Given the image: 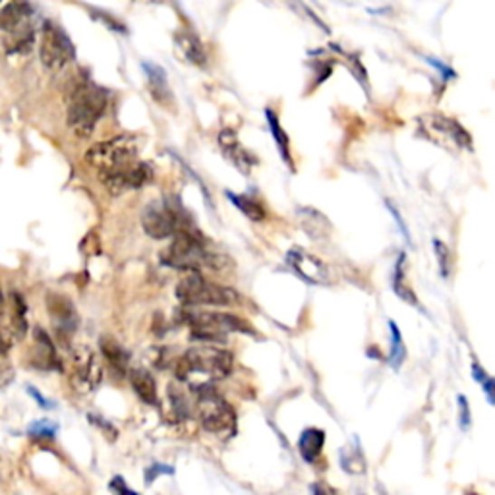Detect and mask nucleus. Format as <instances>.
Here are the masks:
<instances>
[{
  "label": "nucleus",
  "mask_w": 495,
  "mask_h": 495,
  "mask_svg": "<svg viewBox=\"0 0 495 495\" xmlns=\"http://www.w3.org/2000/svg\"><path fill=\"white\" fill-rule=\"evenodd\" d=\"M103 379V366L99 357L88 347H78L72 352V372L70 381L78 393H91Z\"/></svg>",
  "instance_id": "nucleus-11"
},
{
  "label": "nucleus",
  "mask_w": 495,
  "mask_h": 495,
  "mask_svg": "<svg viewBox=\"0 0 495 495\" xmlns=\"http://www.w3.org/2000/svg\"><path fill=\"white\" fill-rule=\"evenodd\" d=\"M234 358L229 350L217 347H195L184 355L176 366V377L194 389L215 386L233 372Z\"/></svg>",
  "instance_id": "nucleus-1"
},
{
  "label": "nucleus",
  "mask_w": 495,
  "mask_h": 495,
  "mask_svg": "<svg viewBox=\"0 0 495 495\" xmlns=\"http://www.w3.org/2000/svg\"><path fill=\"white\" fill-rule=\"evenodd\" d=\"M130 384L138 397L146 405L159 406L157 381H155L149 370H146V367H134V370H130Z\"/></svg>",
  "instance_id": "nucleus-19"
},
{
  "label": "nucleus",
  "mask_w": 495,
  "mask_h": 495,
  "mask_svg": "<svg viewBox=\"0 0 495 495\" xmlns=\"http://www.w3.org/2000/svg\"><path fill=\"white\" fill-rule=\"evenodd\" d=\"M405 262H406V256H405V253H399V260H397V263H395V273H393V290L397 292V296L401 300L413 304V306H420L413 289L406 287Z\"/></svg>",
  "instance_id": "nucleus-27"
},
{
  "label": "nucleus",
  "mask_w": 495,
  "mask_h": 495,
  "mask_svg": "<svg viewBox=\"0 0 495 495\" xmlns=\"http://www.w3.org/2000/svg\"><path fill=\"white\" fill-rule=\"evenodd\" d=\"M265 117H267V122H270V129H271V134L275 138V144H277V149L281 153L282 161H285L290 168H294V163H292V157H290V141H289V136L285 134V130L281 129V122L277 119L275 112L271 109L265 110Z\"/></svg>",
  "instance_id": "nucleus-25"
},
{
  "label": "nucleus",
  "mask_w": 495,
  "mask_h": 495,
  "mask_svg": "<svg viewBox=\"0 0 495 495\" xmlns=\"http://www.w3.org/2000/svg\"><path fill=\"white\" fill-rule=\"evenodd\" d=\"M386 205H387V209L391 211V215H393V219H395V223H397L399 224V229H401V234L408 240V243H410V234H408V229H406V224H405V221H403V217L399 215V211H397V207H395L391 202H386Z\"/></svg>",
  "instance_id": "nucleus-37"
},
{
  "label": "nucleus",
  "mask_w": 495,
  "mask_h": 495,
  "mask_svg": "<svg viewBox=\"0 0 495 495\" xmlns=\"http://www.w3.org/2000/svg\"><path fill=\"white\" fill-rule=\"evenodd\" d=\"M47 308H49L54 329L61 337H70L78 329V321H80L78 314L74 309V304L70 302L66 296L51 292L47 299Z\"/></svg>",
  "instance_id": "nucleus-15"
},
{
  "label": "nucleus",
  "mask_w": 495,
  "mask_h": 495,
  "mask_svg": "<svg viewBox=\"0 0 495 495\" xmlns=\"http://www.w3.org/2000/svg\"><path fill=\"white\" fill-rule=\"evenodd\" d=\"M219 146L223 153L226 155V159H229L240 173L250 175L252 167L258 165V159L253 157V155L243 144H240L238 136L233 130H223L219 134Z\"/></svg>",
  "instance_id": "nucleus-17"
},
{
  "label": "nucleus",
  "mask_w": 495,
  "mask_h": 495,
  "mask_svg": "<svg viewBox=\"0 0 495 495\" xmlns=\"http://www.w3.org/2000/svg\"><path fill=\"white\" fill-rule=\"evenodd\" d=\"M153 173H151V167L144 161H138L134 167L126 168V171L115 175V176H109L105 180H101L105 184V188L110 192V194H124V192H130V190H138L141 186H146V184L151 180Z\"/></svg>",
  "instance_id": "nucleus-14"
},
{
  "label": "nucleus",
  "mask_w": 495,
  "mask_h": 495,
  "mask_svg": "<svg viewBox=\"0 0 495 495\" xmlns=\"http://www.w3.org/2000/svg\"><path fill=\"white\" fill-rule=\"evenodd\" d=\"M168 397H171L173 403V410L175 414L184 420L190 416V406H188V399L186 395H184L180 389H176V386H168Z\"/></svg>",
  "instance_id": "nucleus-32"
},
{
  "label": "nucleus",
  "mask_w": 495,
  "mask_h": 495,
  "mask_svg": "<svg viewBox=\"0 0 495 495\" xmlns=\"http://www.w3.org/2000/svg\"><path fill=\"white\" fill-rule=\"evenodd\" d=\"M197 395V413L204 430L211 433H226L234 435L236 430V413L234 408L226 403L214 386H205L194 389Z\"/></svg>",
  "instance_id": "nucleus-8"
},
{
  "label": "nucleus",
  "mask_w": 495,
  "mask_h": 495,
  "mask_svg": "<svg viewBox=\"0 0 495 495\" xmlns=\"http://www.w3.org/2000/svg\"><path fill=\"white\" fill-rule=\"evenodd\" d=\"M109 91L90 80H81L68 95V126L80 138H90L105 115Z\"/></svg>",
  "instance_id": "nucleus-3"
},
{
  "label": "nucleus",
  "mask_w": 495,
  "mask_h": 495,
  "mask_svg": "<svg viewBox=\"0 0 495 495\" xmlns=\"http://www.w3.org/2000/svg\"><path fill=\"white\" fill-rule=\"evenodd\" d=\"M420 134L430 139L432 144L440 146L447 151H471L472 138L462 126L443 115H426L420 119Z\"/></svg>",
  "instance_id": "nucleus-9"
},
{
  "label": "nucleus",
  "mask_w": 495,
  "mask_h": 495,
  "mask_svg": "<svg viewBox=\"0 0 495 495\" xmlns=\"http://www.w3.org/2000/svg\"><path fill=\"white\" fill-rule=\"evenodd\" d=\"M223 260L224 258H221L219 253L211 252L205 246V240L195 226L178 233L173 240V244L161 253V262L165 265L192 273H197L202 270H221Z\"/></svg>",
  "instance_id": "nucleus-2"
},
{
  "label": "nucleus",
  "mask_w": 495,
  "mask_h": 495,
  "mask_svg": "<svg viewBox=\"0 0 495 495\" xmlns=\"http://www.w3.org/2000/svg\"><path fill=\"white\" fill-rule=\"evenodd\" d=\"M101 352H103V357L109 360L112 370H117L119 374H124L126 367H129V360H130L129 350H124V347L119 345L112 337H101Z\"/></svg>",
  "instance_id": "nucleus-24"
},
{
  "label": "nucleus",
  "mask_w": 495,
  "mask_h": 495,
  "mask_svg": "<svg viewBox=\"0 0 495 495\" xmlns=\"http://www.w3.org/2000/svg\"><path fill=\"white\" fill-rule=\"evenodd\" d=\"M41 64L47 70H62L76 59V49L74 43L70 41L66 32L59 24L45 22L43 25V37H41Z\"/></svg>",
  "instance_id": "nucleus-10"
},
{
  "label": "nucleus",
  "mask_w": 495,
  "mask_h": 495,
  "mask_svg": "<svg viewBox=\"0 0 495 495\" xmlns=\"http://www.w3.org/2000/svg\"><path fill=\"white\" fill-rule=\"evenodd\" d=\"M389 329H391V352H389V364L391 367H395V370H399V367L403 366L405 358H406V348H405V343H403V335L397 328V323L395 321H389Z\"/></svg>",
  "instance_id": "nucleus-29"
},
{
  "label": "nucleus",
  "mask_w": 495,
  "mask_h": 495,
  "mask_svg": "<svg viewBox=\"0 0 495 495\" xmlns=\"http://www.w3.org/2000/svg\"><path fill=\"white\" fill-rule=\"evenodd\" d=\"M287 263L290 270L306 282H312V285H323V282H328V267H325V263L319 258H316L314 253L306 252L304 248H292L287 253Z\"/></svg>",
  "instance_id": "nucleus-13"
},
{
  "label": "nucleus",
  "mask_w": 495,
  "mask_h": 495,
  "mask_svg": "<svg viewBox=\"0 0 495 495\" xmlns=\"http://www.w3.org/2000/svg\"><path fill=\"white\" fill-rule=\"evenodd\" d=\"M139 144L132 136H119L107 141H99L91 146L86 153V163L95 168L99 178L105 180L109 176H115L126 168L134 167L139 159Z\"/></svg>",
  "instance_id": "nucleus-4"
},
{
  "label": "nucleus",
  "mask_w": 495,
  "mask_h": 495,
  "mask_svg": "<svg viewBox=\"0 0 495 495\" xmlns=\"http://www.w3.org/2000/svg\"><path fill=\"white\" fill-rule=\"evenodd\" d=\"M472 377L482 386V391L486 393V397L490 405L495 406V377H491L488 372H484V367L478 362H472Z\"/></svg>",
  "instance_id": "nucleus-31"
},
{
  "label": "nucleus",
  "mask_w": 495,
  "mask_h": 495,
  "mask_svg": "<svg viewBox=\"0 0 495 495\" xmlns=\"http://www.w3.org/2000/svg\"><path fill=\"white\" fill-rule=\"evenodd\" d=\"M56 433V424L51 422V420H39V422H33L30 426V435L35 437V440H52Z\"/></svg>",
  "instance_id": "nucleus-33"
},
{
  "label": "nucleus",
  "mask_w": 495,
  "mask_h": 495,
  "mask_svg": "<svg viewBox=\"0 0 495 495\" xmlns=\"http://www.w3.org/2000/svg\"><path fill=\"white\" fill-rule=\"evenodd\" d=\"M27 306L20 292H10L5 300V316H3V337H5V352L10 350L12 345L20 343L27 333V319H25Z\"/></svg>",
  "instance_id": "nucleus-12"
},
{
  "label": "nucleus",
  "mask_w": 495,
  "mask_h": 495,
  "mask_svg": "<svg viewBox=\"0 0 495 495\" xmlns=\"http://www.w3.org/2000/svg\"><path fill=\"white\" fill-rule=\"evenodd\" d=\"M323 445H325V432L318 428L304 430L299 440V451L308 464H314L319 459Z\"/></svg>",
  "instance_id": "nucleus-22"
},
{
  "label": "nucleus",
  "mask_w": 495,
  "mask_h": 495,
  "mask_svg": "<svg viewBox=\"0 0 495 495\" xmlns=\"http://www.w3.org/2000/svg\"><path fill=\"white\" fill-rule=\"evenodd\" d=\"M338 461H341L343 471L348 474H362L366 471V461L358 447V442L338 451Z\"/></svg>",
  "instance_id": "nucleus-26"
},
{
  "label": "nucleus",
  "mask_w": 495,
  "mask_h": 495,
  "mask_svg": "<svg viewBox=\"0 0 495 495\" xmlns=\"http://www.w3.org/2000/svg\"><path fill=\"white\" fill-rule=\"evenodd\" d=\"M144 70H146V76H148L151 97L159 105L168 107V103L173 101V93H171V90H168V81H167L165 70L157 64H149V62H144Z\"/></svg>",
  "instance_id": "nucleus-21"
},
{
  "label": "nucleus",
  "mask_w": 495,
  "mask_h": 495,
  "mask_svg": "<svg viewBox=\"0 0 495 495\" xmlns=\"http://www.w3.org/2000/svg\"><path fill=\"white\" fill-rule=\"evenodd\" d=\"M184 321L190 325L192 338L205 343H224L229 333H252L250 323L233 314L223 312H184Z\"/></svg>",
  "instance_id": "nucleus-5"
},
{
  "label": "nucleus",
  "mask_w": 495,
  "mask_h": 495,
  "mask_svg": "<svg viewBox=\"0 0 495 495\" xmlns=\"http://www.w3.org/2000/svg\"><path fill=\"white\" fill-rule=\"evenodd\" d=\"M32 16L33 10L30 5L24 3V0H14V3H8L3 8V14H0V27H3V32L10 30L14 25L32 20Z\"/></svg>",
  "instance_id": "nucleus-23"
},
{
  "label": "nucleus",
  "mask_w": 495,
  "mask_h": 495,
  "mask_svg": "<svg viewBox=\"0 0 495 495\" xmlns=\"http://www.w3.org/2000/svg\"><path fill=\"white\" fill-rule=\"evenodd\" d=\"M176 299L184 306H233L238 302V294L229 289L192 273L176 285Z\"/></svg>",
  "instance_id": "nucleus-7"
},
{
  "label": "nucleus",
  "mask_w": 495,
  "mask_h": 495,
  "mask_svg": "<svg viewBox=\"0 0 495 495\" xmlns=\"http://www.w3.org/2000/svg\"><path fill=\"white\" fill-rule=\"evenodd\" d=\"M35 41L33 20H27L3 32V45L6 54H25L30 52Z\"/></svg>",
  "instance_id": "nucleus-18"
},
{
  "label": "nucleus",
  "mask_w": 495,
  "mask_h": 495,
  "mask_svg": "<svg viewBox=\"0 0 495 495\" xmlns=\"http://www.w3.org/2000/svg\"><path fill=\"white\" fill-rule=\"evenodd\" d=\"M226 197L243 211V214L250 219V221H263L265 219V209L256 202L252 200V197L248 195H243V194H233V192H226Z\"/></svg>",
  "instance_id": "nucleus-28"
},
{
  "label": "nucleus",
  "mask_w": 495,
  "mask_h": 495,
  "mask_svg": "<svg viewBox=\"0 0 495 495\" xmlns=\"http://www.w3.org/2000/svg\"><path fill=\"white\" fill-rule=\"evenodd\" d=\"M141 226L148 233V236L155 240H165V238H175L178 233L192 229V221L188 215L184 214L178 202L173 200H161V202H151L144 214H141Z\"/></svg>",
  "instance_id": "nucleus-6"
},
{
  "label": "nucleus",
  "mask_w": 495,
  "mask_h": 495,
  "mask_svg": "<svg viewBox=\"0 0 495 495\" xmlns=\"http://www.w3.org/2000/svg\"><path fill=\"white\" fill-rule=\"evenodd\" d=\"M175 469H171V466H163V464H153L151 469H148L146 472V480H148V484H151L155 478L161 476V474H173Z\"/></svg>",
  "instance_id": "nucleus-36"
},
{
  "label": "nucleus",
  "mask_w": 495,
  "mask_h": 495,
  "mask_svg": "<svg viewBox=\"0 0 495 495\" xmlns=\"http://www.w3.org/2000/svg\"><path fill=\"white\" fill-rule=\"evenodd\" d=\"M33 350L30 352V364L37 370H54L59 372L62 370V362L59 360V355H56V348L51 341V337L47 335V331H43L41 328L33 329Z\"/></svg>",
  "instance_id": "nucleus-16"
},
{
  "label": "nucleus",
  "mask_w": 495,
  "mask_h": 495,
  "mask_svg": "<svg viewBox=\"0 0 495 495\" xmlns=\"http://www.w3.org/2000/svg\"><path fill=\"white\" fill-rule=\"evenodd\" d=\"M109 490L115 491V493H134V490L126 486V482L120 476H117L115 480H112V482L109 484Z\"/></svg>",
  "instance_id": "nucleus-38"
},
{
  "label": "nucleus",
  "mask_w": 495,
  "mask_h": 495,
  "mask_svg": "<svg viewBox=\"0 0 495 495\" xmlns=\"http://www.w3.org/2000/svg\"><path fill=\"white\" fill-rule=\"evenodd\" d=\"M433 250H435V256H437V262H440V271L442 275L447 279L449 277V270H451V256H449V248L442 243V240H433Z\"/></svg>",
  "instance_id": "nucleus-34"
},
{
  "label": "nucleus",
  "mask_w": 495,
  "mask_h": 495,
  "mask_svg": "<svg viewBox=\"0 0 495 495\" xmlns=\"http://www.w3.org/2000/svg\"><path fill=\"white\" fill-rule=\"evenodd\" d=\"M176 49L182 54L184 61H188L194 66H205L207 54L202 45V41L197 39L195 33L184 30L176 35Z\"/></svg>",
  "instance_id": "nucleus-20"
},
{
  "label": "nucleus",
  "mask_w": 495,
  "mask_h": 495,
  "mask_svg": "<svg viewBox=\"0 0 495 495\" xmlns=\"http://www.w3.org/2000/svg\"><path fill=\"white\" fill-rule=\"evenodd\" d=\"M90 422H91V424H97V426H99V428H103V430L107 432V435H109V432H112V433H115V435H117V430H115V428H112L109 422L101 420V418H99V416H93V414H90Z\"/></svg>",
  "instance_id": "nucleus-40"
},
{
  "label": "nucleus",
  "mask_w": 495,
  "mask_h": 495,
  "mask_svg": "<svg viewBox=\"0 0 495 495\" xmlns=\"http://www.w3.org/2000/svg\"><path fill=\"white\" fill-rule=\"evenodd\" d=\"M27 393H30L32 395V397L37 401V405L41 406V408H54V405L49 401V399H45L43 397V395H41L33 386H30V387H27Z\"/></svg>",
  "instance_id": "nucleus-39"
},
{
  "label": "nucleus",
  "mask_w": 495,
  "mask_h": 495,
  "mask_svg": "<svg viewBox=\"0 0 495 495\" xmlns=\"http://www.w3.org/2000/svg\"><path fill=\"white\" fill-rule=\"evenodd\" d=\"M300 223L308 234L312 236H318V233L325 234V226H328V219L318 214L316 209H300Z\"/></svg>",
  "instance_id": "nucleus-30"
},
{
  "label": "nucleus",
  "mask_w": 495,
  "mask_h": 495,
  "mask_svg": "<svg viewBox=\"0 0 495 495\" xmlns=\"http://www.w3.org/2000/svg\"><path fill=\"white\" fill-rule=\"evenodd\" d=\"M459 410H461V428L466 430L471 424V410H469V401H466L464 395H459Z\"/></svg>",
  "instance_id": "nucleus-35"
}]
</instances>
